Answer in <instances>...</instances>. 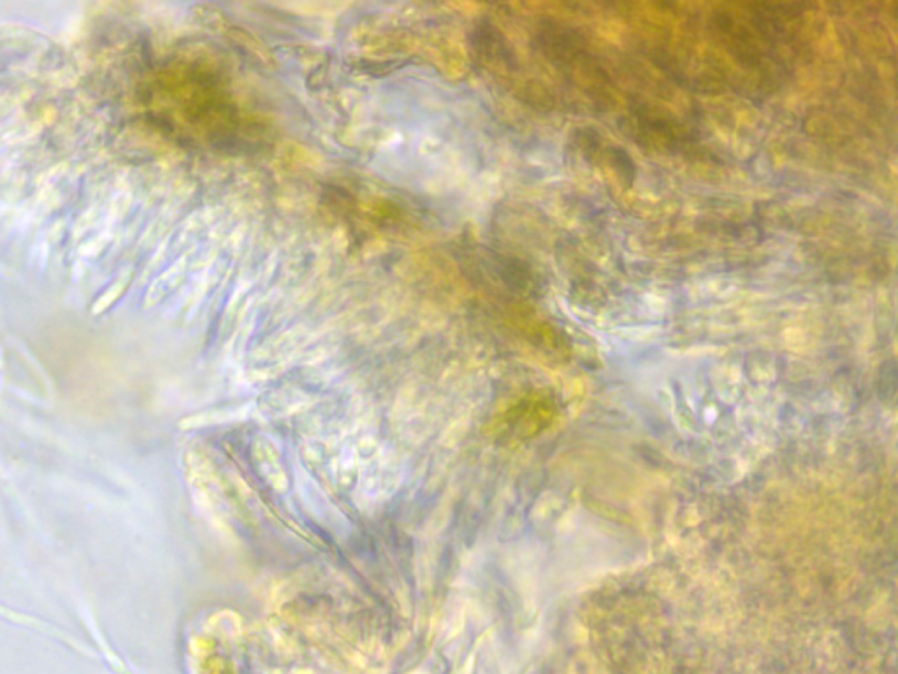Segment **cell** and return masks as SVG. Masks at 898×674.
<instances>
[{
	"instance_id": "7a4b0ae2",
	"label": "cell",
	"mask_w": 898,
	"mask_h": 674,
	"mask_svg": "<svg viewBox=\"0 0 898 674\" xmlns=\"http://www.w3.org/2000/svg\"><path fill=\"white\" fill-rule=\"evenodd\" d=\"M629 118H631V129L635 127L638 135H642L647 143L656 144L661 150L684 152L694 143L690 130L682 126L678 118H673L669 112H663L654 106L646 105V102L631 105Z\"/></svg>"
},
{
	"instance_id": "6da1fadb",
	"label": "cell",
	"mask_w": 898,
	"mask_h": 674,
	"mask_svg": "<svg viewBox=\"0 0 898 674\" xmlns=\"http://www.w3.org/2000/svg\"><path fill=\"white\" fill-rule=\"evenodd\" d=\"M534 46L587 97L604 105L613 99V78L581 32L561 23L545 22L534 35Z\"/></svg>"
},
{
	"instance_id": "3957f363",
	"label": "cell",
	"mask_w": 898,
	"mask_h": 674,
	"mask_svg": "<svg viewBox=\"0 0 898 674\" xmlns=\"http://www.w3.org/2000/svg\"><path fill=\"white\" fill-rule=\"evenodd\" d=\"M575 143H577L578 150L584 153L582 156H586L591 162L598 159L602 165L617 174L619 182L626 183V185L634 183L635 168L637 167H635L634 159L621 146L605 144L598 132L587 129L577 132Z\"/></svg>"
}]
</instances>
